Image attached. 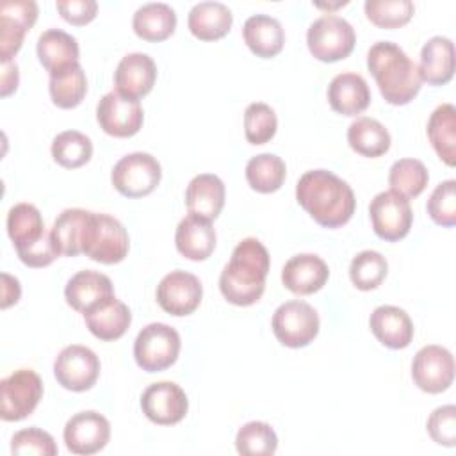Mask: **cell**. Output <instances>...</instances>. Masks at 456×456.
Here are the masks:
<instances>
[{"label": "cell", "instance_id": "cell-35", "mask_svg": "<svg viewBox=\"0 0 456 456\" xmlns=\"http://www.w3.org/2000/svg\"><path fill=\"white\" fill-rule=\"evenodd\" d=\"M89 214L84 208H66L59 214L50 232L61 255L75 256L82 253V235Z\"/></svg>", "mask_w": 456, "mask_h": 456}, {"label": "cell", "instance_id": "cell-31", "mask_svg": "<svg viewBox=\"0 0 456 456\" xmlns=\"http://www.w3.org/2000/svg\"><path fill=\"white\" fill-rule=\"evenodd\" d=\"M428 137L436 155L447 164H456V109L451 103L438 105L428 121Z\"/></svg>", "mask_w": 456, "mask_h": 456}, {"label": "cell", "instance_id": "cell-8", "mask_svg": "<svg viewBox=\"0 0 456 456\" xmlns=\"http://www.w3.org/2000/svg\"><path fill=\"white\" fill-rule=\"evenodd\" d=\"M162 176L159 160L144 151L128 153L116 162L110 173L114 189L126 198H142L155 191Z\"/></svg>", "mask_w": 456, "mask_h": 456}, {"label": "cell", "instance_id": "cell-3", "mask_svg": "<svg viewBox=\"0 0 456 456\" xmlns=\"http://www.w3.org/2000/svg\"><path fill=\"white\" fill-rule=\"evenodd\" d=\"M367 68L390 105H406L420 91L419 66L395 43H374L367 52Z\"/></svg>", "mask_w": 456, "mask_h": 456}, {"label": "cell", "instance_id": "cell-41", "mask_svg": "<svg viewBox=\"0 0 456 456\" xmlns=\"http://www.w3.org/2000/svg\"><path fill=\"white\" fill-rule=\"evenodd\" d=\"M363 9L367 20L379 28H399L415 12V5L410 0H367Z\"/></svg>", "mask_w": 456, "mask_h": 456}, {"label": "cell", "instance_id": "cell-16", "mask_svg": "<svg viewBox=\"0 0 456 456\" xmlns=\"http://www.w3.org/2000/svg\"><path fill=\"white\" fill-rule=\"evenodd\" d=\"M203 297L200 280L187 271H171L157 285V303L164 312L175 317L192 314Z\"/></svg>", "mask_w": 456, "mask_h": 456}, {"label": "cell", "instance_id": "cell-34", "mask_svg": "<svg viewBox=\"0 0 456 456\" xmlns=\"http://www.w3.org/2000/svg\"><path fill=\"white\" fill-rule=\"evenodd\" d=\"M48 91L53 105H57L59 109H75L82 103L87 93L86 71L77 62L64 71L50 75Z\"/></svg>", "mask_w": 456, "mask_h": 456}, {"label": "cell", "instance_id": "cell-44", "mask_svg": "<svg viewBox=\"0 0 456 456\" xmlns=\"http://www.w3.org/2000/svg\"><path fill=\"white\" fill-rule=\"evenodd\" d=\"M11 452L18 456L37 454V456H55L59 452L53 436L39 428H27L14 433L11 440Z\"/></svg>", "mask_w": 456, "mask_h": 456}, {"label": "cell", "instance_id": "cell-29", "mask_svg": "<svg viewBox=\"0 0 456 456\" xmlns=\"http://www.w3.org/2000/svg\"><path fill=\"white\" fill-rule=\"evenodd\" d=\"M233 23L232 11L221 2H200L192 5L187 16L191 34L201 41H216L224 37Z\"/></svg>", "mask_w": 456, "mask_h": 456}, {"label": "cell", "instance_id": "cell-18", "mask_svg": "<svg viewBox=\"0 0 456 456\" xmlns=\"http://www.w3.org/2000/svg\"><path fill=\"white\" fill-rule=\"evenodd\" d=\"M330 278L326 262L314 253H299L289 258L281 269V281L287 290L308 296L321 290Z\"/></svg>", "mask_w": 456, "mask_h": 456}, {"label": "cell", "instance_id": "cell-36", "mask_svg": "<svg viewBox=\"0 0 456 456\" xmlns=\"http://www.w3.org/2000/svg\"><path fill=\"white\" fill-rule=\"evenodd\" d=\"M285 162L274 153H260L248 160L246 180L256 192L269 194L278 191L285 182Z\"/></svg>", "mask_w": 456, "mask_h": 456}, {"label": "cell", "instance_id": "cell-48", "mask_svg": "<svg viewBox=\"0 0 456 456\" xmlns=\"http://www.w3.org/2000/svg\"><path fill=\"white\" fill-rule=\"evenodd\" d=\"M21 296V287L16 278L7 273H2V308H9L11 305L18 303Z\"/></svg>", "mask_w": 456, "mask_h": 456}, {"label": "cell", "instance_id": "cell-9", "mask_svg": "<svg viewBox=\"0 0 456 456\" xmlns=\"http://www.w3.org/2000/svg\"><path fill=\"white\" fill-rule=\"evenodd\" d=\"M273 333L287 347H305L319 333V315L305 301L292 299L280 305L273 314Z\"/></svg>", "mask_w": 456, "mask_h": 456}, {"label": "cell", "instance_id": "cell-22", "mask_svg": "<svg viewBox=\"0 0 456 456\" xmlns=\"http://www.w3.org/2000/svg\"><path fill=\"white\" fill-rule=\"evenodd\" d=\"M185 207L191 216L214 221L224 207V183L219 176L196 175L185 191Z\"/></svg>", "mask_w": 456, "mask_h": 456}, {"label": "cell", "instance_id": "cell-5", "mask_svg": "<svg viewBox=\"0 0 456 456\" xmlns=\"http://www.w3.org/2000/svg\"><path fill=\"white\" fill-rule=\"evenodd\" d=\"M180 335L164 322L144 326L134 342L135 363L146 372H159L171 367L180 353Z\"/></svg>", "mask_w": 456, "mask_h": 456}, {"label": "cell", "instance_id": "cell-40", "mask_svg": "<svg viewBox=\"0 0 456 456\" xmlns=\"http://www.w3.org/2000/svg\"><path fill=\"white\" fill-rule=\"evenodd\" d=\"M388 273V264L385 256L378 251L365 249L360 251L349 265V278L358 290L378 289Z\"/></svg>", "mask_w": 456, "mask_h": 456}, {"label": "cell", "instance_id": "cell-45", "mask_svg": "<svg viewBox=\"0 0 456 456\" xmlns=\"http://www.w3.org/2000/svg\"><path fill=\"white\" fill-rule=\"evenodd\" d=\"M428 433L438 445L454 447L456 444V406L445 404L433 410L428 419Z\"/></svg>", "mask_w": 456, "mask_h": 456}, {"label": "cell", "instance_id": "cell-19", "mask_svg": "<svg viewBox=\"0 0 456 456\" xmlns=\"http://www.w3.org/2000/svg\"><path fill=\"white\" fill-rule=\"evenodd\" d=\"M157 80V66L148 53L134 52L125 55L114 73L116 91L126 98L139 100L146 96Z\"/></svg>", "mask_w": 456, "mask_h": 456}, {"label": "cell", "instance_id": "cell-14", "mask_svg": "<svg viewBox=\"0 0 456 456\" xmlns=\"http://www.w3.org/2000/svg\"><path fill=\"white\" fill-rule=\"evenodd\" d=\"M34 0H9L0 5V61L9 62L23 45L27 30L37 20Z\"/></svg>", "mask_w": 456, "mask_h": 456}, {"label": "cell", "instance_id": "cell-28", "mask_svg": "<svg viewBox=\"0 0 456 456\" xmlns=\"http://www.w3.org/2000/svg\"><path fill=\"white\" fill-rule=\"evenodd\" d=\"M419 73L429 86H444L454 75V45L449 37L435 36L420 50Z\"/></svg>", "mask_w": 456, "mask_h": 456}, {"label": "cell", "instance_id": "cell-46", "mask_svg": "<svg viewBox=\"0 0 456 456\" xmlns=\"http://www.w3.org/2000/svg\"><path fill=\"white\" fill-rule=\"evenodd\" d=\"M16 253H18L20 260L28 267H46L61 255L59 248L53 242L52 232H48V230L45 232V235L36 244H32L27 249L16 251Z\"/></svg>", "mask_w": 456, "mask_h": 456}, {"label": "cell", "instance_id": "cell-17", "mask_svg": "<svg viewBox=\"0 0 456 456\" xmlns=\"http://www.w3.org/2000/svg\"><path fill=\"white\" fill-rule=\"evenodd\" d=\"M141 408L153 424L171 426L185 417L189 401L180 385L173 381H159L151 383L142 392Z\"/></svg>", "mask_w": 456, "mask_h": 456}, {"label": "cell", "instance_id": "cell-25", "mask_svg": "<svg viewBox=\"0 0 456 456\" xmlns=\"http://www.w3.org/2000/svg\"><path fill=\"white\" fill-rule=\"evenodd\" d=\"M175 244L182 256L194 262L207 260L216 248V230L210 221L189 214L176 226Z\"/></svg>", "mask_w": 456, "mask_h": 456}, {"label": "cell", "instance_id": "cell-15", "mask_svg": "<svg viewBox=\"0 0 456 456\" xmlns=\"http://www.w3.org/2000/svg\"><path fill=\"white\" fill-rule=\"evenodd\" d=\"M62 436L69 452L80 456L94 454L107 445L110 438V424L94 410L78 411L66 422Z\"/></svg>", "mask_w": 456, "mask_h": 456}, {"label": "cell", "instance_id": "cell-24", "mask_svg": "<svg viewBox=\"0 0 456 456\" xmlns=\"http://www.w3.org/2000/svg\"><path fill=\"white\" fill-rule=\"evenodd\" d=\"M330 107L342 116L362 114L370 103V91L358 73H340L328 86Z\"/></svg>", "mask_w": 456, "mask_h": 456}, {"label": "cell", "instance_id": "cell-1", "mask_svg": "<svg viewBox=\"0 0 456 456\" xmlns=\"http://www.w3.org/2000/svg\"><path fill=\"white\" fill-rule=\"evenodd\" d=\"M296 200L324 228L346 224L356 208L349 183L328 169L306 171L297 180Z\"/></svg>", "mask_w": 456, "mask_h": 456}, {"label": "cell", "instance_id": "cell-12", "mask_svg": "<svg viewBox=\"0 0 456 456\" xmlns=\"http://www.w3.org/2000/svg\"><path fill=\"white\" fill-rule=\"evenodd\" d=\"M413 383L428 394H440L452 385L454 358L449 349L431 344L417 351L411 363Z\"/></svg>", "mask_w": 456, "mask_h": 456}, {"label": "cell", "instance_id": "cell-26", "mask_svg": "<svg viewBox=\"0 0 456 456\" xmlns=\"http://www.w3.org/2000/svg\"><path fill=\"white\" fill-rule=\"evenodd\" d=\"M36 50L39 62L50 75H55L77 64L80 55L77 39L61 28L45 30L37 39Z\"/></svg>", "mask_w": 456, "mask_h": 456}, {"label": "cell", "instance_id": "cell-39", "mask_svg": "<svg viewBox=\"0 0 456 456\" xmlns=\"http://www.w3.org/2000/svg\"><path fill=\"white\" fill-rule=\"evenodd\" d=\"M235 449L242 456H271L278 449V436L267 422L251 420L237 431Z\"/></svg>", "mask_w": 456, "mask_h": 456}, {"label": "cell", "instance_id": "cell-7", "mask_svg": "<svg viewBox=\"0 0 456 456\" xmlns=\"http://www.w3.org/2000/svg\"><path fill=\"white\" fill-rule=\"evenodd\" d=\"M43 397V381L32 369H18L0 381V417L5 422L27 419Z\"/></svg>", "mask_w": 456, "mask_h": 456}, {"label": "cell", "instance_id": "cell-27", "mask_svg": "<svg viewBox=\"0 0 456 456\" xmlns=\"http://www.w3.org/2000/svg\"><path fill=\"white\" fill-rule=\"evenodd\" d=\"M242 37L248 48L262 59H271L283 50L285 32L281 23L267 14H253L244 21Z\"/></svg>", "mask_w": 456, "mask_h": 456}, {"label": "cell", "instance_id": "cell-21", "mask_svg": "<svg viewBox=\"0 0 456 456\" xmlns=\"http://www.w3.org/2000/svg\"><path fill=\"white\" fill-rule=\"evenodd\" d=\"M374 337L390 349H404L413 338V322L410 315L394 305L378 306L369 319Z\"/></svg>", "mask_w": 456, "mask_h": 456}, {"label": "cell", "instance_id": "cell-10", "mask_svg": "<svg viewBox=\"0 0 456 456\" xmlns=\"http://www.w3.org/2000/svg\"><path fill=\"white\" fill-rule=\"evenodd\" d=\"M369 216L374 233L387 242H395L406 237L413 221L410 200L392 189L372 198Z\"/></svg>", "mask_w": 456, "mask_h": 456}, {"label": "cell", "instance_id": "cell-38", "mask_svg": "<svg viewBox=\"0 0 456 456\" xmlns=\"http://www.w3.org/2000/svg\"><path fill=\"white\" fill-rule=\"evenodd\" d=\"M429 173L417 159H399L388 171L390 189L404 198H417L428 185Z\"/></svg>", "mask_w": 456, "mask_h": 456}, {"label": "cell", "instance_id": "cell-32", "mask_svg": "<svg viewBox=\"0 0 456 456\" xmlns=\"http://www.w3.org/2000/svg\"><path fill=\"white\" fill-rule=\"evenodd\" d=\"M347 142L351 150L363 157H381L390 148V134L374 118H356L347 128Z\"/></svg>", "mask_w": 456, "mask_h": 456}, {"label": "cell", "instance_id": "cell-4", "mask_svg": "<svg viewBox=\"0 0 456 456\" xmlns=\"http://www.w3.org/2000/svg\"><path fill=\"white\" fill-rule=\"evenodd\" d=\"M130 239L125 226L109 214L91 212L82 235V253L100 264H118L128 255Z\"/></svg>", "mask_w": 456, "mask_h": 456}, {"label": "cell", "instance_id": "cell-42", "mask_svg": "<svg viewBox=\"0 0 456 456\" xmlns=\"http://www.w3.org/2000/svg\"><path fill=\"white\" fill-rule=\"evenodd\" d=\"M278 128L274 110L262 102H253L244 110V135L251 144L269 142Z\"/></svg>", "mask_w": 456, "mask_h": 456}, {"label": "cell", "instance_id": "cell-6", "mask_svg": "<svg viewBox=\"0 0 456 456\" xmlns=\"http://www.w3.org/2000/svg\"><path fill=\"white\" fill-rule=\"evenodd\" d=\"M356 43V34L351 23L337 14H324L317 18L306 32V45L310 53L322 62H335L346 59Z\"/></svg>", "mask_w": 456, "mask_h": 456}, {"label": "cell", "instance_id": "cell-33", "mask_svg": "<svg viewBox=\"0 0 456 456\" xmlns=\"http://www.w3.org/2000/svg\"><path fill=\"white\" fill-rule=\"evenodd\" d=\"M46 228L41 212L30 203H18L11 207L7 214V233L16 248V251L27 249L36 244Z\"/></svg>", "mask_w": 456, "mask_h": 456}, {"label": "cell", "instance_id": "cell-13", "mask_svg": "<svg viewBox=\"0 0 456 456\" xmlns=\"http://www.w3.org/2000/svg\"><path fill=\"white\" fill-rule=\"evenodd\" d=\"M96 119L105 134L112 137H132L141 130L144 112L139 100L110 91L98 102Z\"/></svg>", "mask_w": 456, "mask_h": 456}, {"label": "cell", "instance_id": "cell-30", "mask_svg": "<svg viewBox=\"0 0 456 456\" xmlns=\"http://www.w3.org/2000/svg\"><path fill=\"white\" fill-rule=\"evenodd\" d=\"M176 27L175 11L162 2H150L141 5L132 18L134 32L144 41H164L167 39Z\"/></svg>", "mask_w": 456, "mask_h": 456}, {"label": "cell", "instance_id": "cell-11", "mask_svg": "<svg viewBox=\"0 0 456 456\" xmlns=\"http://www.w3.org/2000/svg\"><path fill=\"white\" fill-rule=\"evenodd\" d=\"M53 376L62 388L86 392L100 376V360L96 353L86 346H66L53 362Z\"/></svg>", "mask_w": 456, "mask_h": 456}, {"label": "cell", "instance_id": "cell-20", "mask_svg": "<svg viewBox=\"0 0 456 456\" xmlns=\"http://www.w3.org/2000/svg\"><path fill=\"white\" fill-rule=\"evenodd\" d=\"M82 315L89 331L105 342L121 338L132 322L130 308L116 296L102 299Z\"/></svg>", "mask_w": 456, "mask_h": 456}, {"label": "cell", "instance_id": "cell-47", "mask_svg": "<svg viewBox=\"0 0 456 456\" xmlns=\"http://www.w3.org/2000/svg\"><path fill=\"white\" fill-rule=\"evenodd\" d=\"M55 5L68 23L78 27L93 21L98 11V4L94 0H59Z\"/></svg>", "mask_w": 456, "mask_h": 456}, {"label": "cell", "instance_id": "cell-2", "mask_svg": "<svg viewBox=\"0 0 456 456\" xmlns=\"http://www.w3.org/2000/svg\"><path fill=\"white\" fill-rule=\"evenodd\" d=\"M269 267L271 256L265 246L255 237L242 239L219 276L223 297L237 306L256 303L264 294Z\"/></svg>", "mask_w": 456, "mask_h": 456}, {"label": "cell", "instance_id": "cell-23", "mask_svg": "<svg viewBox=\"0 0 456 456\" xmlns=\"http://www.w3.org/2000/svg\"><path fill=\"white\" fill-rule=\"evenodd\" d=\"M109 296H114L110 278L91 269L78 271L68 280L64 287L66 303L80 314L87 312L91 306Z\"/></svg>", "mask_w": 456, "mask_h": 456}, {"label": "cell", "instance_id": "cell-49", "mask_svg": "<svg viewBox=\"0 0 456 456\" xmlns=\"http://www.w3.org/2000/svg\"><path fill=\"white\" fill-rule=\"evenodd\" d=\"M18 66L14 61L9 62H2V87H0V94L5 98L11 93L16 91L18 87Z\"/></svg>", "mask_w": 456, "mask_h": 456}, {"label": "cell", "instance_id": "cell-37", "mask_svg": "<svg viewBox=\"0 0 456 456\" xmlns=\"http://www.w3.org/2000/svg\"><path fill=\"white\" fill-rule=\"evenodd\" d=\"M52 157L59 166L66 169L82 167L93 157V142L82 132H77V130L61 132L52 141Z\"/></svg>", "mask_w": 456, "mask_h": 456}, {"label": "cell", "instance_id": "cell-43", "mask_svg": "<svg viewBox=\"0 0 456 456\" xmlns=\"http://www.w3.org/2000/svg\"><path fill=\"white\" fill-rule=\"evenodd\" d=\"M429 217L445 228L456 224V180H445L435 187L428 200Z\"/></svg>", "mask_w": 456, "mask_h": 456}]
</instances>
